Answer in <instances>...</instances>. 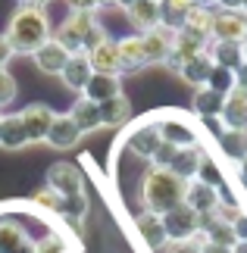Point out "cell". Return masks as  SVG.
Here are the masks:
<instances>
[{"label":"cell","mask_w":247,"mask_h":253,"mask_svg":"<svg viewBox=\"0 0 247 253\" xmlns=\"http://www.w3.org/2000/svg\"><path fill=\"white\" fill-rule=\"evenodd\" d=\"M47 3H50V0H19V6H47Z\"/></svg>","instance_id":"cell-46"},{"label":"cell","mask_w":247,"mask_h":253,"mask_svg":"<svg viewBox=\"0 0 247 253\" xmlns=\"http://www.w3.org/2000/svg\"><path fill=\"white\" fill-rule=\"evenodd\" d=\"M153 122H156V128H160V138L166 144H172V147H194V144H200L197 141V128L179 113L156 116Z\"/></svg>","instance_id":"cell-5"},{"label":"cell","mask_w":247,"mask_h":253,"mask_svg":"<svg viewBox=\"0 0 247 253\" xmlns=\"http://www.w3.org/2000/svg\"><path fill=\"white\" fill-rule=\"evenodd\" d=\"M232 231H235V241H247V212H241V216L232 222Z\"/></svg>","instance_id":"cell-41"},{"label":"cell","mask_w":247,"mask_h":253,"mask_svg":"<svg viewBox=\"0 0 247 253\" xmlns=\"http://www.w3.org/2000/svg\"><path fill=\"white\" fill-rule=\"evenodd\" d=\"M172 35L175 32H169V28H163V25H156V28H150V32L141 35V47H144L147 66L169 60V53H172Z\"/></svg>","instance_id":"cell-15"},{"label":"cell","mask_w":247,"mask_h":253,"mask_svg":"<svg viewBox=\"0 0 247 253\" xmlns=\"http://www.w3.org/2000/svg\"><path fill=\"white\" fill-rule=\"evenodd\" d=\"M82 141V131H78V125L72 122V116H56L53 125H50V131H47V138L44 144H50L53 150H69V147H75V144Z\"/></svg>","instance_id":"cell-19"},{"label":"cell","mask_w":247,"mask_h":253,"mask_svg":"<svg viewBox=\"0 0 247 253\" xmlns=\"http://www.w3.org/2000/svg\"><path fill=\"white\" fill-rule=\"evenodd\" d=\"M235 178H238V184H241V188L247 191V157L238 163V166H235Z\"/></svg>","instance_id":"cell-43"},{"label":"cell","mask_w":247,"mask_h":253,"mask_svg":"<svg viewBox=\"0 0 247 253\" xmlns=\"http://www.w3.org/2000/svg\"><path fill=\"white\" fill-rule=\"evenodd\" d=\"M206 47H210V38H200V35L188 32V28H179V32L172 35V53H169V60H166L163 66H169L172 72H179L182 63L206 53Z\"/></svg>","instance_id":"cell-4"},{"label":"cell","mask_w":247,"mask_h":253,"mask_svg":"<svg viewBox=\"0 0 247 253\" xmlns=\"http://www.w3.org/2000/svg\"><path fill=\"white\" fill-rule=\"evenodd\" d=\"M47 188H53L60 197H75L85 194V175L75 163H53L47 169Z\"/></svg>","instance_id":"cell-9"},{"label":"cell","mask_w":247,"mask_h":253,"mask_svg":"<svg viewBox=\"0 0 247 253\" xmlns=\"http://www.w3.org/2000/svg\"><path fill=\"white\" fill-rule=\"evenodd\" d=\"M28 131H25V125L22 119H19V113L13 116H3L0 119V147H6V150H22L28 147Z\"/></svg>","instance_id":"cell-25"},{"label":"cell","mask_w":247,"mask_h":253,"mask_svg":"<svg viewBox=\"0 0 247 253\" xmlns=\"http://www.w3.org/2000/svg\"><path fill=\"white\" fill-rule=\"evenodd\" d=\"M69 13H94L97 9V0H66Z\"/></svg>","instance_id":"cell-40"},{"label":"cell","mask_w":247,"mask_h":253,"mask_svg":"<svg viewBox=\"0 0 247 253\" xmlns=\"http://www.w3.org/2000/svg\"><path fill=\"white\" fill-rule=\"evenodd\" d=\"M210 72H213V60H210L206 53H200V56H194V60L182 63L179 79H182L185 84H191V87H203L206 79H210Z\"/></svg>","instance_id":"cell-30"},{"label":"cell","mask_w":247,"mask_h":253,"mask_svg":"<svg viewBox=\"0 0 247 253\" xmlns=\"http://www.w3.org/2000/svg\"><path fill=\"white\" fill-rule=\"evenodd\" d=\"M160 144H163V138H160V128H156L153 119L138 122L135 128L128 131V138H125L128 153H132V157H138V160H147V163L153 160V153H156V147H160Z\"/></svg>","instance_id":"cell-8"},{"label":"cell","mask_w":247,"mask_h":253,"mask_svg":"<svg viewBox=\"0 0 247 253\" xmlns=\"http://www.w3.org/2000/svg\"><path fill=\"white\" fill-rule=\"evenodd\" d=\"M132 225H135V235L141 238V244L147 250H160L169 244V238H166V228H163V216H156V212H147V210H138L132 216Z\"/></svg>","instance_id":"cell-11"},{"label":"cell","mask_w":247,"mask_h":253,"mask_svg":"<svg viewBox=\"0 0 247 253\" xmlns=\"http://www.w3.org/2000/svg\"><path fill=\"white\" fill-rule=\"evenodd\" d=\"M35 253H69V241L56 231H47L41 241H35Z\"/></svg>","instance_id":"cell-35"},{"label":"cell","mask_w":247,"mask_h":253,"mask_svg":"<svg viewBox=\"0 0 247 253\" xmlns=\"http://www.w3.org/2000/svg\"><path fill=\"white\" fill-rule=\"evenodd\" d=\"M69 116H72V122L78 125V131H82V134H91L97 128H103L100 106L91 103V100H85V97H78V100H75V106L69 110Z\"/></svg>","instance_id":"cell-27"},{"label":"cell","mask_w":247,"mask_h":253,"mask_svg":"<svg viewBox=\"0 0 247 253\" xmlns=\"http://www.w3.org/2000/svg\"><path fill=\"white\" fill-rule=\"evenodd\" d=\"M188 32H194V35H200V38H210V28H213V9L210 6H191L188 9V16H185V25Z\"/></svg>","instance_id":"cell-32"},{"label":"cell","mask_w":247,"mask_h":253,"mask_svg":"<svg viewBox=\"0 0 247 253\" xmlns=\"http://www.w3.org/2000/svg\"><path fill=\"white\" fill-rule=\"evenodd\" d=\"M0 119H3V113H0Z\"/></svg>","instance_id":"cell-52"},{"label":"cell","mask_w":247,"mask_h":253,"mask_svg":"<svg viewBox=\"0 0 247 253\" xmlns=\"http://www.w3.org/2000/svg\"><path fill=\"white\" fill-rule=\"evenodd\" d=\"M125 3H132V0H122V6H125Z\"/></svg>","instance_id":"cell-51"},{"label":"cell","mask_w":247,"mask_h":253,"mask_svg":"<svg viewBox=\"0 0 247 253\" xmlns=\"http://www.w3.org/2000/svg\"><path fill=\"white\" fill-rule=\"evenodd\" d=\"M125 16L144 35L160 25V0H132V3H125Z\"/></svg>","instance_id":"cell-18"},{"label":"cell","mask_w":247,"mask_h":253,"mask_svg":"<svg viewBox=\"0 0 247 253\" xmlns=\"http://www.w3.org/2000/svg\"><path fill=\"white\" fill-rule=\"evenodd\" d=\"M238 82H241V75L235 72V69H225V66H216V63H213V72H210V79H206V87H213L216 94L225 97Z\"/></svg>","instance_id":"cell-33"},{"label":"cell","mask_w":247,"mask_h":253,"mask_svg":"<svg viewBox=\"0 0 247 253\" xmlns=\"http://www.w3.org/2000/svg\"><path fill=\"white\" fill-rule=\"evenodd\" d=\"M32 203H38V207H44V210L56 212V210H60V203H63V197H60V194H56L53 188H47V184H44V188H38V191H35Z\"/></svg>","instance_id":"cell-36"},{"label":"cell","mask_w":247,"mask_h":253,"mask_svg":"<svg viewBox=\"0 0 247 253\" xmlns=\"http://www.w3.org/2000/svg\"><path fill=\"white\" fill-rule=\"evenodd\" d=\"M206 56L216 66H225V69H235V72H241V66H247L244 44H232V41H210Z\"/></svg>","instance_id":"cell-20"},{"label":"cell","mask_w":247,"mask_h":253,"mask_svg":"<svg viewBox=\"0 0 247 253\" xmlns=\"http://www.w3.org/2000/svg\"><path fill=\"white\" fill-rule=\"evenodd\" d=\"M91 75H94V69H91V63H88V53H72L69 63H66V69L60 72V79H63V84L69 87V91L82 94Z\"/></svg>","instance_id":"cell-23"},{"label":"cell","mask_w":247,"mask_h":253,"mask_svg":"<svg viewBox=\"0 0 247 253\" xmlns=\"http://www.w3.org/2000/svg\"><path fill=\"white\" fill-rule=\"evenodd\" d=\"M163 228H166V238L169 241H191L200 231V216L188 203H179L175 210L163 212Z\"/></svg>","instance_id":"cell-6"},{"label":"cell","mask_w":247,"mask_h":253,"mask_svg":"<svg viewBox=\"0 0 247 253\" xmlns=\"http://www.w3.org/2000/svg\"><path fill=\"white\" fill-rule=\"evenodd\" d=\"M106 6H122V0H97V9H106Z\"/></svg>","instance_id":"cell-47"},{"label":"cell","mask_w":247,"mask_h":253,"mask_svg":"<svg viewBox=\"0 0 247 253\" xmlns=\"http://www.w3.org/2000/svg\"><path fill=\"white\" fill-rule=\"evenodd\" d=\"M100 119H103V128H122V125H128V119H132V103H128V97L119 94V97H113V100L100 103Z\"/></svg>","instance_id":"cell-29"},{"label":"cell","mask_w":247,"mask_h":253,"mask_svg":"<svg viewBox=\"0 0 247 253\" xmlns=\"http://www.w3.org/2000/svg\"><path fill=\"white\" fill-rule=\"evenodd\" d=\"M191 6L194 0H160V25L169 28V32H179Z\"/></svg>","instance_id":"cell-31"},{"label":"cell","mask_w":247,"mask_h":253,"mask_svg":"<svg viewBox=\"0 0 247 253\" xmlns=\"http://www.w3.org/2000/svg\"><path fill=\"white\" fill-rule=\"evenodd\" d=\"M53 41L63 44L69 56L72 53H91L94 47H100L103 41H110L106 28L94 19V13H69L53 32Z\"/></svg>","instance_id":"cell-3"},{"label":"cell","mask_w":247,"mask_h":253,"mask_svg":"<svg viewBox=\"0 0 247 253\" xmlns=\"http://www.w3.org/2000/svg\"><path fill=\"white\" fill-rule=\"evenodd\" d=\"M200 253H232V247H219V244H210V241L200 238Z\"/></svg>","instance_id":"cell-45"},{"label":"cell","mask_w":247,"mask_h":253,"mask_svg":"<svg viewBox=\"0 0 247 253\" xmlns=\"http://www.w3.org/2000/svg\"><path fill=\"white\" fill-rule=\"evenodd\" d=\"M88 63H91L94 72H103V75H122L119 69V50H116V41H103L100 47H94L91 53H88Z\"/></svg>","instance_id":"cell-24"},{"label":"cell","mask_w":247,"mask_h":253,"mask_svg":"<svg viewBox=\"0 0 247 253\" xmlns=\"http://www.w3.org/2000/svg\"><path fill=\"white\" fill-rule=\"evenodd\" d=\"M19 119H22L25 131H28V141H32V144H41V141L47 138V131H50L56 113H53L47 103H28L25 110L19 113Z\"/></svg>","instance_id":"cell-12"},{"label":"cell","mask_w":247,"mask_h":253,"mask_svg":"<svg viewBox=\"0 0 247 253\" xmlns=\"http://www.w3.org/2000/svg\"><path fill=\"white\" fill-rule=\"evenodd\" d=\"M219 122H222V128L247 131V82H238L229 94H225Z\"/></svg>","instance_id":"cell-10"},{"label":"cell","mask_w":247,"mask_h":253,"mask_svg":"<svg viewBox=\"0 0 247 253\" xmlns=\"http://www.w3.org/2000/svg\"><path fill=\"white\" fill-rule=\"evenodd\" d=\"M185 188L188 181H182L175 172L147 166V172L138 178V210L163 216V212L175 210L179 203H185Z\"/></svg>","instance_id":"cell-1"},{"label":"cell","mask_w":247,"mask_h":253,"mask_svg":"<svg viewBox=\"0 0 247 253\" xmlns=\"http://www.w3.org/2000/svg\"><path fill=\"white\" fill-rule=\"evenodd\" d=\"M156 253H200V231L191 241H169V244L160 247Z\"/></svg>","instance_id":"cell-38"},{"label":"cell","mask_w":247,"mask_h":253,"mask_svg":"<svg viewBox=\"0 0 247 253\" xmlns=\"http://www.w3.org/2000/svg\"><path fill=\"white\" fill-rule=\"evenodd\" d=\"M232 253H247V241H238V244L232 247Z\"/></svg>","instance_id":"cell-48"},{"label":"cell","mask_w":247,"mask_h":253,"mask_svg":"<svg viewBox=\"0 0 247 253\" xmlns=\"http://www.w3.org/2000/svg\"><path fill=\"white\" fill-rule=\"evenodd\" d=\"M0 253H35V238L16 219H0Z\"/></svg>","instance_id":"cell-14"},{"label":"cell","mask_w":247,"mask_h":253,"mask_svg":"<svg viewBox=\"0 0 247 253\" xmlns=\"http://www.w3.org/2000/svg\"><path fill=\"white\" fill-rule=\"evenodd\" d=\"M216 6L229 9V13H241V9H244V0H216Z\"/></svg>","instance_id":"cell-44"},{"label":"cell","mask_w":247,"mask_h":253,"mask_svg":"<svg viewBox=\"0 0 247 253\" xmlns=\"http://www.w3.org/2000/svg\"><path fill=\"white\" fill-rule=\"evenodd\" d=\"M210 41L247 44V16L244 13H229V9H213Z\"/></svg>","instance_id":"cell-7"},{"label":"cell","mask_w":247,"mask_h":253,"mask_svg":"<svg viewBox=\"0 0 247 253\" xmlns=\"http://www.w3.org/2000/svg\"><path fill=\"white\" fill-rule=\"evenodd\" d=\"M241 13H244V16H247V0H244V9H241Z\"/></svg>","instance_id":"cell-50"},{"label":"cell","mask_w":247,"mask_h":253,"mask_svg":"<svg viewBox=\"0 0 247 253\" xmlns=\"http://www.w3.org/2000/svg\"><path fill=\"white\" fill-rule=\"evenodd\" d=\"M194 3H197V6H210V9H213V6H216V0H194Z\"/></svg>","instance_id":"cell-49"},{"label":"cell","mask_w":247,"mask_h":253,"mask_svg":"<svg viewBox=\"0 0 247 253\" xmlns=\"http://www.w3.org/2000/svg\"><path fill=\"white\" fill-rule=\"evenodd\" d=\"M16 91H19V87H16V79H13L6 69H0V110L16 100Z\"/></svg>","instance_id":"cell-37"},{"label":"cell","mask_w":247,"mask_h":253,"mask_svg":"<svg viewBox=\"0 0 247 253\" xmlns=\"http://www.w3.org/2000/svg\"><path fill=\"white\" fill-rule=\"evenodd\" d=\"M32 60H35V66H38L44 75H60V72L66 69V63H69V50L50 38V41H44V44L32 53Z\"/></svg>","instance_id":"cell-17"},{"label":"cell","mask_w":247,"mask_h":253,"mask_svg":"<svg viewBox=\"0 0 247 253\" xmlns=\"http://www.w3.org/2000/svg\"><path fill=\"white\" fill-rule=\"evenodd\" d=\"M222 103H225V97L222 94H216L213 87H194V97H191V110L197 119H203V122H213V119H219V113H222Z\"/></svg>","instance_id":"cell-22"},{"label":"cell","mask_w":247,"mask_h":253,"mask_svg":"<svg viewBox=\"0 0 247 253\" xmlns=\"http://www.w3.org/2000/svg\"><path fill=\"white\" fill-rule=\"evenodd\" d=\"M9 56H16V53H13V47H9V41H6L3 35H0V69H6Z\"/></svg>","instance_id":"cell-42"},{"label":"cell","mask_w":247,"mask_h":253,"mask_svg":"<svg viewBox=\"0 0 247 253\" xmlns=\"http://www.w3.org/2000/svg\"><path fill=\"white\" fill-rule=\"evenodd\" d=\"M175 150L179 147H172V144H160L156 147V153H153V160H150V166H160V169H169V163H172V157H175Z\"/></svg>","instance_id":"cell-39"},{"label":"cell","mask_w":247,"mask_h":253,"mask_svg":"<svg viewBox=\"0 0 247 253\" xmlns=\"http://www.w3.org/2000/svg\"><path fill=\"white\" fill-rule=\"evenodd\" d=\"M197 181L210 184V188H219V191H222V184H225V175H222V169H219V163H216L210 153H203V160H200V169H197Z\"/></svg>","instance_id":"cell-34"},{"label":"cell","mask_w":247,"mask_h":253,"mask_svg":"<svg viewBox=\"0 0 247 253\" xmlns=\"http://www.w3.org/2000/svg\"><path fill=\"white\" fill-rule=\"evenodd\" d=\"M116 50H119V69L122 72H138L141 66H147L144 47H141V35H128V38H122V41H116Z\"/></svg>","instance_id":"cell-26"},{"label":"cell","mask_w":247,"mask_h":253,"mask_svg":"<svg viewBox=\"0 0 247 253\" xmlns=\"http://www.w3.org/2000/svg\"><path fill=\"white\" fill-rule=\"evenodd\" d=\"M3 38L9 41L13 53L32 56L44 41L53 38V28H50V19H47V13L41 6H16V13L9 16V22H6Z\"/></svg>","instance_id":"cell-2"},{"label":"cell","mask_w":247,"mask_h":253,"mask_svg":"<svg viewBox=\"0 0 247 253\" xmlns=\"http://www.w3.org/2000/svg\"><path fill=\"white\" fill-rule=\"evenodd\" d=\"M185 203L197 212V216H210V212H216V207L222 203V191L194 178V181H188V188H185Z\"/></svg>","instance_id":"cell-13"},{"label":"cell","mask_w":247,"mask_h":253,"mask_svg":"<svg viewBox=\"0 0 247 253\" xmlns=\"http://www.w3.org/2000/svg\"><path fill=\"white\" fill-rule=\"evenodd\" d=\"M216 144H219V153L232 163V166H238V163L247 157V131L222 128L219 134H216Z\"/></svg>","instance_id":"cell-28"},{"label":"cell","mask_w":247,"mask_h":253,"mask_svg":"<svg viewBox=\"0 0 247 253\" xmlns=\"http://www.w3.org/2000/svg\"><path fill=\"white\" fill-rule=\"evenodd\" d=\"M203 147L200 144H194V147H179L175 150V157L169 163V172H175L182 181H194L197 178V169H200V160H203Z\"/></svg>","instance_id":"cell-21"},{"label":"cell","mask_w":247,"mask_h":253,"mask_svg":"<svg viewBox=\"0 0 247 253\" xmlns=\"http://www.w3.org/2000/svg\"><path fill=\"white\" fill-rule=\"evenodd\" d=\"M119 94H122V75H103V72H94L91 79H88L85 91H82L85 100H91L97 106L113 100V97H119Z\"/></svg>","instance_id":"cell-16"}]
</instances>
